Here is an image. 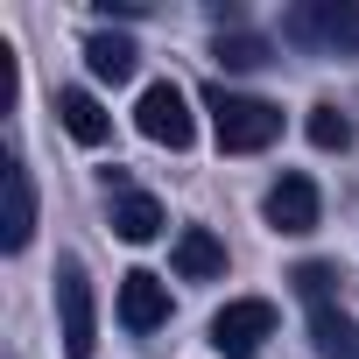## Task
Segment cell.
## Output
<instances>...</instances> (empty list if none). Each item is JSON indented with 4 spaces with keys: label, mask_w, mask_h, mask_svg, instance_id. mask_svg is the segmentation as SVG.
<instances>
[{
    "label": "cell",
    "mask_w": 359,
    "mask_h": 359,
    "mask_svg": "<svg viewBox=\"0 0 359 359\" xmlns=\"http://www.w3.org/2000/svg\"><path fill=\"white\" fill-rule=\"evenodd\" d=\"M275 338V303L268 296H233L219 317H212V345L226 359H261V345Z\"/></svg>",
    "instance_id": "5b68a950"
},
{
    "label": "cell",
    "mask_w": 359,
    "mask_h": 359,
    "mask_svg": "<svg viewBox=\"0 0 359 359\" xmlns=\"http://www.w3.org/2000/svg\"><path fill=\"white\" fill-rule=\"evenodd\" d=\"M85 71H92L99 85H127V78L141 71V50H134L127 36L99 29V36H85Z\"/></svg>",
    "instance_id": "8fae6325"
},
{
    "label": "cell",
    "mask_w": 359,
    "mask_h": 359,
    "mask_svg": "<svg viewBox=\"0 0 359 359\" xmlns=\"http://www.w3.org/2000/svg\"><path fill=\"white\" fill-rule=\"evenodd\" d=\"M205 113H212V134H219L226 155H261V148L282 141V106H275V99L212 85V92H205Z\"/></svg>",
    "instance_id": "6da1fadb"
},
{
    "label": "cell",
    "mask_w": 359,
    "mask_h": 359,
    "mask_svg": "<svg viewBox=\"0 0 359 359\" xmlns=\"http://www.w3.org/2000/svg\"><path fill=\"white\" fill-rule=\"evenodd\" d=\"M113 233H120L127 247H148V240L162 233V205H155L148 191H127V198H113Z\"/></svg>",
    "instance_id": "4fadbf2b"
},
{
    "label": "cell",
    "mask_w": 359,
    "mask_h": 359,
    "mask_svg": "<svg viewBox=\"0 0 359 359\" xmlns=\"http://www.w3.org/2000/svg\"><path fill=\"white\" fill-rule=\"evenodd\" d=\"M169 268L184 275V282H219V275H226V240H219L212 226H184L176 247H169Z\"/></svg>",
    "instance_id": "9c48e42d"
},
{
    "label": "cell",
    "mask_w": 359,
    "mask_h": 359,
    "mask_svg": "<svg viewBox=\"0 0 359 359\" xmlns=\"http://www.w3.org/2000/svg\"><path fill=\"white\" fill-rule=\"evenodd\" d=\"M134 127H141L155 148H191V141H198L191 99H184V85H176V78H155V85L141 92V106H134Z\"/></svg>",
    "instance_id": "277c9868"
},
{
    "label": "cell",
    "mask_w": 359,
    "mask_h": 359,
    "mask_svg": "<svg viewBox=\"0 0 359 359\" xmlns=\"http://www.w3.org/2000/svg\"><path fill=\"white\" fill-rule=\"evenodd\" d=\"M212 57H219L226 71H268V64H275V43H268V36H254V29H219Z\"/></svg>",
    "instance_id": "5bb4252c"
},
{
    "label": "cell",
    "mask_w": 359,
    "mask_h": 359,
    "mask_svg": "<svg viewBox=\"0 0 359 359\" xmlns=\"http://www.w3.org/2000/svg\"><path fill=\"white\" fill-rule=\"evenodd\" d=\"M99 15H106V22H113V15L134 22V15H148V8H141V0H99Z\"/></svg>",
    "instance_id": "e0dca14e"
},
{
    "label": "cell",
    "mask_w": 359,
    "mask_h": 359,
    "mask_svg": "<svg viewBox=\"0 0 359 359\" xmlns=\"http://www.w3.org/2000/svg\"><path fill=\"white\" fill-rule=\"evenodd\" d=\"M0 191H8V212H0V254H22L36 240V176L22 162L0 169Z\"/></svg>",
    "instance_id": "ba28073f"
},
{
    "label": "cell",
    "mask_w": 359,
    "mask_h": 359,
    "mask_svg": "<svg viewBox=\"0 0 359 359\" xmlns=\"http://www.w3.org/2000/svg\"><path fill=\"white\" fill-rule=\"evenodd\" d=\"M57 120H64V134H71L78 148H106V141H113V113H106L85 85H64V92H57Z\"/></svg>",
    "instance_id": "30bf717a"
},
{
    "label": "cell",
    "mask_w": 359,
    "mask_h": 359,
    "mask_svg": "<svg viewBox=\"0 0 359 359\" xmlns=\"http://www.w3.org/2000/svg\"><path fill=\"white\" fill-rule=\"evenodd\" d=\"M310 352L317 359H359V324L338 303H317L310 310Z\"/></svg>",
    "instance_id": "7c38bea8"
},
{
    "label": "cell",
    "mask_w": 359,
    "mask_h": 359,
    "mask_svg": "<svg viewBox=\"0 0 359 359\" xmlns=\"http://www.w3.org/2000/svg\"><path fill=\"white\" fill-rule=\"evenodd\" d=\"M338 282H345V275H338V261H296V268H289V289H296L310 310H317V303H331V289H338Z\"/></svg>",
    "instance_id": "2e32d148"
},
{
    "label": "cell",
    "mask_w": 359,
    "mask_h": 359,
    "mask_svg": "<svg viewBox=\"0 0 359 359\" xmlns=\"http://www.w3.org/2000/svg\"><path fill=\"white\" fill-rule=\"evenodd\" d=\"M282 36L324 57H359V0H303L282 15Z\"/></svg>",
    "instance_id": "7a4b0ae2"
},
{
    "label": "cell",
    "mask_w": 359,
    "mask_h": 359,
    "mask_svg": "<svg viewBox=\"0 0 359 359\" xmlns=\"http://www.w3.org/2000/svg\"><path fill=\"white\" fill-rule=\"evenodd\" d=\"M261 219L275 226V233H289V240H303V233H317V219H324V198H317V184L303 169H289L282 184L261 198Z\"/></svg>",
    "instance_id": "8992f818"
},
{
    "label": "cell",
    "mask_w": 359,
    "mask_h": 359,
    "mask_svg": "<svg viewBox=\"0 0 359 359\" xmlns=\"http://www.w3.org/2000/svg\"><path fill=\"white\" fill-rule=\"evenodd\" d=\"M120 324H127L134 338H148V331L169 324V282H162L155 268H127V275H120Z\"/></svg>",
    "instance_id": "52a82bcc"
},
{
    "label": "cell",
    "mask_w": 359,
    "mask_h": 359,
    "mask_svg": "<svg viewBox=\"0 0 359 359\" xmlns=\"http://www.w3.org/2000/svg\"><path fill=\"white\" fill-rule=\"evenodd\" d=\"M303 134H310V148H324V155H345V148L359 141V127H352V113H345V106H331V99H317V106H310V120H303Z\"/></svg>",
    "instance_id": "9a60e30c"
},
{
    "label": "cell",
    "mask_w": 359,
    "mask_h": 359,
    "mask_svg": "<svg viewBox=\"0 0 359 359\" xmlns=\"http://www.w3.org/2000/svg\"><path fill=\"white\" fill-rule=\"evenodd\" d=\"M57 317H64V359H92L99 352V303L85 282V261H57Z\"/></svg>",
    "instance_id": "3957f363"
}]
</instances>
